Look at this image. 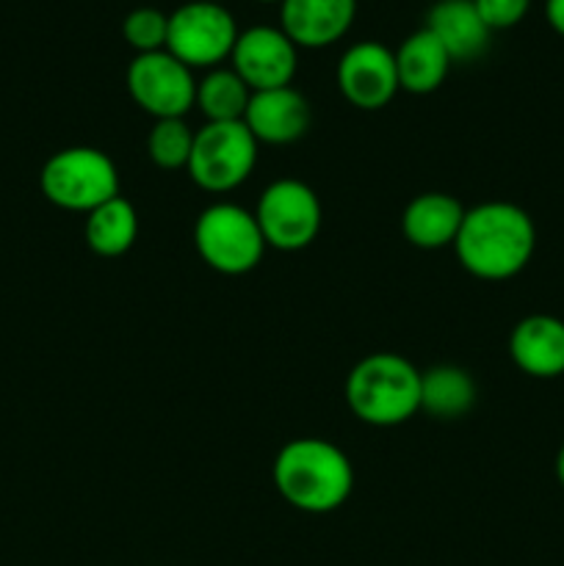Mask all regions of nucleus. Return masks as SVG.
<instances>
[{"instance_id": "obj_1", "label": "nucleus", "mask_w": 564, "mask_h": 566, "mask_svg": "<svg viewBox=\"0 0 564 566\" xmlns=\"http://www.w3.org/2000/svg\"><path fill=\"white\" fill-rule=\"evenodd\" d=\"M536 249L534 219L520 205L492 199L464 210L453 241L459 265L484 282L518 276L531 263Z\"/></svg>"}, {"instance_id": "obj_2", "label": "nucleus", "mask_w": 564, "mask_h": 566, "mask_svg": "<svg viewBox=\"0 0 564 566\" xmlns=\"http://www.w3.org/2000/svg\"><path fill=\"white\" fill-rule=\"evenodd\" d=\"M271 479L282 501L304 514L335 512L354 490L352 459L321 437L285 442L274 459Z\"/></svg>"}, {"instance_id": "obj_3", "label": "nucleus", "mask_w": 564, "mask_h": 566, "mask_svg": "<svg viewBox=\"0 0 564 566\" xmlns=\"http://www.w3.org/2000/svg\"><path fill=\"white\" fill-rule=\"evenodd\" d=\"M346 403L368 426L407 423L420 412V370L401 354H368L348 370Z\"/></svg>"}, {"instance_id": "obj_4", "label": "nucleus", "mask_w": 564, "mask_h": 566, "mask_svg": "<svg viewBox=\"0 0 564 566\" xmlns=\"http://www.w3.org/2000/svg\"><path fill=\"white\" fill-rule=\"evenodd\" d=\"M44 199L61 210L88 213L119 197V171L111 155L97 147H66L44 160L39 171Z\"/></svg>"}, {"instance_id": "obj_5", "label": "nucleus", "mask_w": 564, "mask_h": 566, "mask_svg": "<svg viewBox=\"0 0 564 566\" xmlns=\"http://www.w3.org/2000/svg\"><path fill=\"white\" fill-rule=\"evenodd\" d=\"M194 247L208 269L227 276L254 271L269 249L254 213L232 202L208 205L199 213L194 224Z\"/></svg>"}, {"instance_id": "obj_6", "label": "nucleus", "mask_w": 564, "mask_h": 566, "mask_svg": "<svg viewBox=\"0 0 564 566\" xmlns=\"http://www.w3.org/2000/svg\"><path fill=\"white\" fill-rule=\"evenodd\" d=\"M258 147L260 144L243 122H205L194 133L186 171L202 191H236L254 171Z\"/></svg>"}, {"instance_id": "obj_7", "label": "nucleus", "mask_w": 564, "mask_h": 566, "mask_svg": "<svg viewBox=\"0 0 564 566\" xmlns=\"http://www.w3.org/2000/svg\"><path fill=\"white\" fill-rule=\"evenodd\" d=\"M236 17L219 0H188L169 14L166 50L188 70H216L238 39Z\"/></svg>"}, {"instance_id": "obj_8", "label": "nucleus", "mask_w": 564, "mask_h": 566, "mask_svg": "<svg viewBox=\"0 0 564 566\" xmlns=\"http://www.w3.org/2000/svg\"><path fill=\"white\" fill-rule=\"evenodd\" d=\"M265 247L280 252H299L318 238L324 210L313 188L293 177H282L265 186L254 208Z\"/></svg>"}, {"instance_id": "obj_9", "label": "nucleus", "mask_w": 564, "mask_h": 566, "mask_svg": "<svg viewBox=\"0 0 564 566\" xmlns=\"http://www.w3.org/2000/svg\"><path fill=\"white\" fill-rule=\"evenodd\" d=\"M127 92L133 103L155 119H182L197 103L194 70L169 50L138 53L127 64Z\"/></svg>"}, {"instance_id": "obj_10", "label": "nucleus", "mask_w": 564, "mask_h": 566, "mask_svg": "<svg viewBox=\"0 0 564 566\" xmlns=\"http://www.w3.org/2000/svg\"><path fill=\"white\" fill-rule=\"evenodd\" d=\"M337 92L359 111H379L401 92L396 53L382 42H357L337 61Z\"/></svg>"}, {"instance_id": "obj_11", "label": "nucleus", "mask_w": 564, "mask_h": 566, "mask_svg": "<svg viewBox=\"0 0 564 566\" xmlns=\"http://www.w3.org/2000/svg\"><path fill=\"white\" fill-rule=\"evenodd\" d=\"M296 50L282 28L252 25L238 33L230 61L232 70L252 92H265L291 86L299 64Z\"/></svg>"}, {"instance_id": "obj_12", "label": "nucleus", "mask_w": 564, "mask_h": 566, "mask_svg": "<svg viewBox=\"0 0 564 566\" xmlns=\"http://www.w3.org/2000/svg\"><path fill=\"white\" fill-rule=\"evenodd\" d=\"M243 125L258 144H293L310 130V103L293 86L252 92Z\"/></svg>"}, {"instance_id": "obj_13", "label": "nucleus", "mask_w": 564, "mask_h": 566, "mask_svg": "<svg viewBox=\"0 0 564 566\" xmlns=\"http://www.w3.org/2000/svg\"><path fill=\"white\" fill-rule=\"evenodd\" d=\"M509 357L531 379L564 376V321L545 313L525 315L509 335Z\"/></svg>"}, {"instance_id": "obj_14", "label": "nucleus", "mask_w": 564, "mask_h": 566, "mask_svg": "<svg viewBox=\"0 0 564 566\" xmlns=\"http://www.w3.org/2000/svg\"><path fill=\"white\" fill-rule=\"evenodd\" d=\"M357 0H282L280 28L296 48H326L346 36Z\"/></svg>"}, {"instance_id": "obj_15", "label": "nucleus", "mask_w": 564, "mask_h": 566, "mask_svg": "<svg viewBox=\"0 0 564 566\" xmlns=\"http://www.w3.org/2000/svg\"><path fill=\"white\" fill-rule=\"evenodd\" d=\"M464 205L457 197L442 191L418 193L409 199L401 216V232L418 249H446L453 247L459 227L464 219Z\"/></svg>"}, {"instance_id": "obj_16", "label": "nucleus", "mask_w": 564, "mask_h": 566, "mask_svg": "<svg viewBox=\"0 0 564 566\" xmlns=\"http://www.w3.org/2000/svg\"><path fill=\"white\" fill-rule=\"evenodd\" d=\"M426 28L440 39L451 61L479 59L492 33L476 11L473 0H437L426 17Z\"/></svg>"}, {"instance_id": "obj_17", "label": "nucleus", "mask_w": 564, "mask_h": 566, "mask_svg": "<svg viewBox=\"0 0 564 566\" xmlns=\"http://www.w3.org/2000/svg\"><path fill=\"white\" fill-rule=\"evenodd\" d=\"M396 70L398 86L409 94H431L442 86L451 70V55L442 48L440 39L429 31L409 33L396 50Z\"/></svg>"}, {"instance_id": "obj_18", "label": "nucleus", "mask_w": 564, "mask_h": 566, "mask_svg": "<svg viewBox=\"0 0 564 566\" xmlns=\"http://www.w3.org/2000/svg\"><path fill=\"white\" fill-rule=\"evenodd\" d=\"M476 403L473 376L457 365H437L420 370V412L431 418L457 420L468 415Z\"/></svg>"}, {"instance_id": "obj_19", "label": "nucleus", "mask_w": 564, "mask_h": 566, "mask_svg": "<svg viewBox=\"0 0 564 566\" xmlns=\"http://www.w3.org/2000/svg\"><path fill=\"white\" fill-rule=\"evenodd\" d=\"M88 249L100 258H119L130 252L138 238V213L125 197H114L100 208L88 210L86 224H83Z\"/></svg>"}, {"instance_id": "obj_20", "label": "nucleus", "mask_w": 564, "mask_h": 566, "mask_svg": "<svg viewBox=\"0 0 564 566\" xmlns=\"http://www.w3.org/2000/svg\"><path fill=\"white\" fill-rule=\"evenodd\" d=\"M252 88L238 77L232 70H210L202 81L197 83V108L208 122H243Z\"/></svg>"}, {"instance_id": "obj_21", "label": "nucleus", "mask_w": 564, "mask_h": 566, "mask_svg": "<svg viewBox=\"0 0 564 566\" xmlns=\"http://www.w3.org/2000/svg\"><path fill=\"white\" fill-rule=\"evenodd\" d=\"M194 133L186 119H155L147 136V155L158 169L175 171L186 169L191 158Z\"/></svg>"}, {"instance_id": "obj_22", "label": "nucleus", "mask_w": 564, "mask_h": 566, "mask_svg": "<svg viewBox=\"0 0 564 566\" xmlns=\"http://www.w3.org/2000/svg\"><path fill=\"white\" fill-rule=\"evenodd\" d=\"M166 33H169V14L155 6H138L122 20V36L136 50V55L166 50Z\"/></svg>"}, {"instance_id": "obj_23", "label": "nucleus", "mask_w": 564, "mask_h": 566, "mask_svg": "<svg viewBox=\"0 0 564 566\" xmlns=\"http://www.w3.org/2000/svg\"><path fill=\"white\" fill-rule=\"evenodd\" d=\"M473 6L490 31H503L514 28L529 14L531 0H473Z\"/></svg>"}, {"instance_id": "obj_24", "label": "nucleus", "mask_w": 564, "mask_h": 566, "mask_svg": "<svg viewBox=\"0 0 564 566\" xmlns=\"http://www.w3.org/2000/svg\"><path fill=\"white\" fill-rule=\"evenodd\" d=\"M545 17L547 22H551L553 31H556L558 36H564V0H547Z\"/></svg>"}, {"instance_id": "obj_25", "label": "nucleus", "mask_w": 564, "mask_h": 566, "mask_svg": "<svg viewBox=\"0 0 564 566\" xmlns=\"http://www.w3.org/2000/svg\"><path fill=\"white\" fill-rule=\"evenodd\" d=\"M556 479H558V484L564 486V442L556 453Z\"/></svg>"}, {"instance_id": "obj_26", "label": "nucleus", "mask_w": 564, "mask_h": 566, "mask_svg": "<svg viewBox=\"0 0 564 566\" xmlns=\"http://www.w3.org/2000/svg\"><path fill=\"white\" fill-rule=\"evenodd\" d=\"M260 3H282V0H260Z\"/></svg>"}]
</instances>
